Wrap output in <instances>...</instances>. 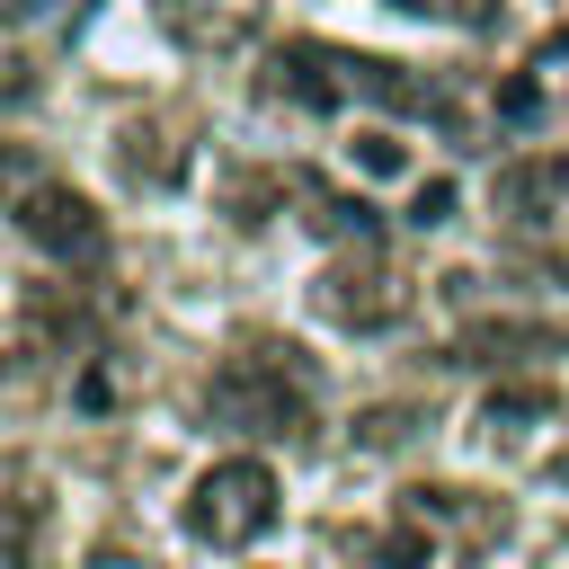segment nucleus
<instances>
[{
	"label": "nucleus",
	"mask_w": 569,
	"mask_h": 569,
	"mask_svg": "<svg viewBox=\"0 0 569 569\" xmlns=\"http://www.w3.org/2000/svg\"><path fill=\"white\" fill-rule=\"evenodd\" d=\"M258 98H267V107H382V116L453 124V89H445L436 71H409V62L356 53V44H320V36L276 44L267 71H258Z\"/></svg>",
	"instance_id": "nucleus-1"
},
{
	"label": "nucleus",
	"mask_w": 569,
	"mask_h": 569,
	"mask_svg": "<svg viewBox=\"0 0 569 569\" xmlns=\"http://www.w3.org/2000/svg\"><path fill=\"white\" fill-rule=\"evenodd\" d=\"M204 409H213V418H231L240 436H284V445H293V436H311V356H302V347L258 338V347L222 356V373H213Z\"/></svg>",
	"instance_id": "nucleus-2"
},
{
	"label": "nucleus",
	"mask_w": 569,
	"mask_h": 569,
	"mask_svg": "<svg viewBox=\"0 0 569 569\" xmlns=\"http://www.w3.org/2000/svg\"><path fill=\"white\" fill-rule=\"evenodd\" d=\"M187 533L213 542V551L267 542V533H276V471H267L258 453H231V462L196 471V489H187Z\"/></svg>",
	"instance_id": "nucleus-3"
},
{
	"label": "nucleus",
	"mask_w": 569,
	"mask_h": 569,
	"mask_svg": "<svg viewBox=\"0 0 569 569\" xmlns=\"http://www.w3.org/2000/svg\"><path fill=\"white\" fill-rule=\"evenodd\" d=\"M9 222H18L44 258H62V267H98V258H107V222H98V204H89L80 187H62L53 169L9 204Z\"/></svg>",
	"instance_id": "nucleus-4"
},
{
	"label": "nucleus",
	"mask_w": 569,
	"mask_h": 569,
	"mask_svg": "<svg viewBox=\"0 0 569 569\" xmlns=\"http://www.w3.org/2000/svg\"><path fill=\"white\" fill-rule=\"evenodd\" d=\"M311 302L338 320V329H356V338H373V329H391L400 311H409V276L391 267V258H373V240L356 249V258H338V267H320V284H311Z\"/></svg>",
	"instance_id": "nucleus-5"
},
{
	"label": "nucleus",
	"mask_w": 569,
	"mask_h": 569,
	"mask_svg": "<svg viewBox=\"0 0 569 569\" xmlns=\"http://www.w3.org/2000/svg\"><path fill=\"white\" fill-rule=\"evenodd\" d=\"M489 204H498L516 231H542V222H560V213H569V151H516V160H498V178H489Z\"/></svg>",
	"instance_id": "nucleus-6"
},
{
	"label": "nucleus",
	"mask_w": 569,
	"mask_h": 569,
	"mask_svg": "<svg viewBox=\"0 0 569 569\" xmlns=\"http://www.w3.org/2000/svg\"><path fill=\"white\" fill-rule=\"evenodd\" d=\"M400 516H418L436 542H471V551L507 533V507L480 498V489H453V480H418V489H400Z\"/></svg>",
	"instance_id": "nucleus-7"
},
{
	"label": "nucleus",
	"mask_w": 569,
	"mask_h": 569,
	"mask_svg": "<svg viewBox=\"0 0 569 569\" xmlns=\"http://www.w3.org/2000/svg\"><path fill=\"white\" fill-rule=\"evenodd\" d=\"M160 27L187 53H240V44H258L267 0H160Z\"/></svg>",
	"instance_id": "nucleus-8"
},
{
	"label": "nucleus",
	"mask_w": 569,
	"mask_h": 569,
	"mask_svg": "<svg viewBox=\"0 0 569 569\" xmlns=\"http://www.w3.org/2000/svg\"><path fill=\"white\" fill-rule=\"evenodd\" d=\"M533 356H569V320H471L453 347H445V365H533Z\"/></svg>",
	"instance_id": "nucleus-9"
},
{
	"label": "nucleus",
	"mask_w": 569,
	"mask_h": 569,
	"mask_svg": "<svg viewBox=\"0 0 569 569\" xmlns=\"http://www.w3.org/2000/svg\"><path fill=\"white\" fill-rule=\"evenodd\" d=\"M293 196L311 204V213H302L311 231H329V240H382V213H373L365 196H338V187H320V178H302V169H293Z\"/></svg>",
	"instance_id": "nucleus-10"
},
{
	"label": "nucleus",
	"mask_w": 569,
	"mask_h": 569,
	"mask_svg": "<svg viewBox=\"0 0 569 569\" xmlns=\"http://www.w3.org/2000/svg\"><path fill=\"white\" fill-rule=\"evenodd\" d=\"M116 160H124L133 187H169V178L187 169V142H178L169 124H124V133H116Z\"/></svg>",
	"instance_id": "nucleus-11"
},
{
	"label": "nucleus",
	"mask_w": 569,
	"mask_h": 569,
	"mask_svg": "<svg viewBox=\"0 0 569 569\" xmlns=\"http://www.w3.org/2000/svg\"><path fill=\"white\" fill-rule=\"evenodd\" d=\"M551 409H560V400H551V382H507V391H489V400H480V427H489V436H525V427H533V418H551Z\"/></svg>",
	"instance_id": "nucleus-12"
},
{
	"label": "nucleus",
	"mask_w": 569,
	"mask_h": 569,
	"mask_svg": "<svg viewBox=\"0 0 569 569\" xmlns=\"http://www.w3.org/2000/svg\"><path fill=\"white\" fill-rule=\"evenodd\" d=\"M400 18H436V27H462V36H498L507 27V0H391Z\"/></svg>",
	"instance_id": "nucleus-13"
},
{
	"label": "nucleus",
	"mask_w": 569,
	"mask_h": 569,
	"mask_svg": "<svg viewBox=\"0 0 569 569\" xmlns=\"http://www.w3.org/2000/svg\"><path fill=\"white\" fill-rule=\"evenodd\" d=\"M36 178H44V160H36L27 142H0V213H9V204H18Z\"/></svg>",
	"instance_id": "nucleus-14"
},
{
	"label": "nucleus",
	"mask_w": 569,
	"mask_h": 569,
	"mask_svg": "<svg viewBox=\"0 0 569 569\" xmlns=\"http://www.w3.org/2000/svg\"><path fill=\"white\" fill-rule=\"evenodd\" d=\"M445 213H453V187H445V178H427V187L409 196V222H418V231H436Z\"/></svg>",
	"instance_id": "nucleus-15"
},
{
	"label": "nucleus",
	"mask_w": 569,
	"mask_h": 569,
	"mask_svg": "<svg viewBox=\"0 0 569 569\" xmlns=\"http://www.w3.org/2000/svg\"><path fill=\"white\" fill-rule=\"evenodd\" d=\"M409 427H418V409H365V427H356V436H365V445H400Z\"/></svg>",
	"instance_id": "nucleus-16"
},
{
	"label": "nucleus",
	"mask_w": 569,
	"mask_h": 569,
	"mask_svg": "<svg viewBox=\"0 0 569 569\" xmlns=\"http://www.w3.org/2000/svg\"><path fill=\"white\" fill-rule=\"evenodd\" d=\"M18 98H36V71L18 53H0V107H18Z\"/></svg>",
	"instance_id": "nucleus-17"
},
{
	"label": "nucleus",
	"mask_w": 569,
	"mask_h": 569,
	"mask_svg": "<svg viewBox=\"0 0 569 569\" xmlns=\"http://www.w3.org/2000/svg\"><path fill=\"white\" fill-rule=\"evenodd\" d=\"M356 151H365V169H400V142H391V133H365Z\"/></svg>",
	"instance_id": "nucleus-18"
},
{
	"label": "nucleus",
	"mask_w": 569,
	"mask_h": 569,
	"mask_svg": "<svg viewBox=\"0 0 569 569\" xmlns=\"http://www.w3.org/2000/svg\"><path fill=\"white\" fill-rule=\"evenodd\" d=\"M36 9H53V0H0V18H36Z\"/></svg>",
	"instance_id": "nucleus-19"
}]
</instances>
